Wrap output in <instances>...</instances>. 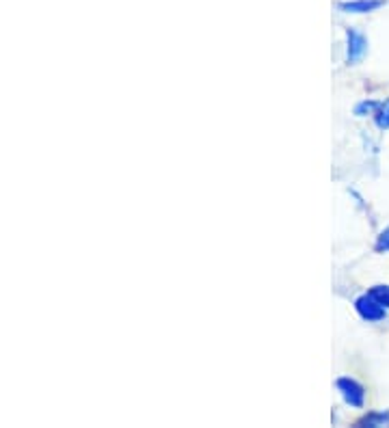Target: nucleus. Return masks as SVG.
I'll return each instance as SVG.
<instances>
[{"mask_svg":"<svg viewBox=\"0 0 389 428\" xmlns=\"http://www.w3.org/2000/svg\"><path fill=\"white\" fill-rule=\"evenodd\" d=\"M357 426H370V428H376V426H389V411H372L368 415H363Z\"/></svg>","mask_w":389,"mask_h":428,"instance_id":"5","label":"nucleus"},{"mask_svg":"<svg viewBox=\"0 0 389 428\" xmlns=\"http://www.w3.org/2000/svg\"><path fill=\"white\" fill-rule=\"evenodd\" d=\"M336 387H338V392L342 394V398H344V402L348 407L361 409L366 405V387L359 381H355L351 377H342V379L336 381Z\"/></svg>","mask_w":389,"mask_h":428,"instance_id":"1","label":"nucleus"},{"mask_svg":"<svg viewBox=\"0 0 389 428\" xmlns=\"http://www.w3.org/2000/svg\"><path fill=\"white\" fill-rule=\"evenodd\" d=\"M385 3H387V0H342V3H338V9L342 14L359 16V14L378 11L380 7H385Z\"/></svg>","mask_w":389,"mask_h":428,"instance_id":"4","label":"nucleus"},{"mask_svg":"<svg viewBox=\"0 0 389 428\" xmlns=\"http://www.w3.org/2000/svg\"><path fill=\"white\" fill-rule=\"evenodd\" d=\"M355 309L366 320V323H380V320H385V316H387V307H383L370 292L361 294L355 301Z\"/></svg>","mask_w":389,"mask_h":428,"instance_id":"2","label":"nucleus"},{"mask_svg":"<svg viewBox=\"0 0 389 428\" xmlns=\"http://www.w3.org/2000/svg\"><path fill=\"white\" fill-rule=\"evenodd\" d=\"M346 43H348V63L355 65L368 55V39L357 28H348L346 31Z\"/></svg>","mask_w":389,"mask_h":428,"instance_id":"3","label":"nucleus"},{"mask_svg":"<svg viewBox=\"0 0 389 428\" xmlns=\"http://www.w3.org/2000/svg\"><path fill=\"white\" fill-rule=\"evenodd\" d=\"M374 249H376L378 253H389V228H385V230L378 234Z\"/></svg>","mask_w":389,"mask_h":428,"instance_id":"9","label":"nucleus"},{"mask_svg":"<svg viewBox=\"0 0 389 428\" xmlns=\"http://www.w3.org/2000/svg\"><path fill=\"white\" fill-rule=\"evenodd\" d=\"M380 109V102L376 100H363L355 106V115L357 117H366V115H376V111Z\"/></svg>","mask_w":389,"mask_h":428,"instance_id":"6","label":"nucleus"},{"mask_svg":"<svg viewBox=\"0 0 389 428\" xmlns=\"http://www.w3.org/2000/svg\"><path fill=\"white\" fill-rule=\"evenodd\" d=\"M370 294L383 305V307H387L389 309V286H374V288H370Z\"/></svg>","mask_w":389,"mask_h":428,"instance_id":"8","label":"nucleus"},{"mask_svg":"<svg viewBox=\"0 0 389 428\" xmlns=\"http://www.w3.org/2000/svg\"><path fill=\"white\" fill-rule=\"evenodd\" d=\"M374 124L380 130H389V100L380 102V109L374 115Z\"/></svg>","mask_w":389,"mask_h":428,"instance_id":"7","label":"nucleus"}]
</instances>
